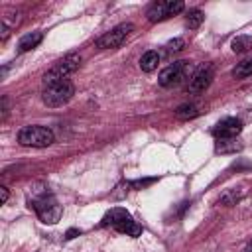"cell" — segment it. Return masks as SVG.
Returning <instances> with one entry per match:
<instances>
[{"label": "cell", "mask_w": 252, "mask_h": 252, "mask_svg": "<svg viewBox=\"0 0 252 252\" xmlns=\"http://www.w3.org/2000/svg\"><path fill=\"white\" fill-rule=\"evenodd\" d=\"M75 94V85L69 79H57V81H43L41 98L47 106H63L67 104Z\"/></svg>", "instance_id": "obj_1"}, {"label": "cell", "mask_w": 252, "mask_h": 252, "mask_svg": "<svg viewBox=\"0 0 252 252\" xmlns=\"http://www.w3.org/2000/svg\"><path fill=\"white\" fill-rule=\"evenodd\" d=\"M30 209L35 211V215L39 217L41 222L45 224H55L59 219H61V213H63V207L59 205V201L55 199V195L51 193H41L37 197H32L30 201Z\"/></svg>", "instance_id": "obj_2"}, {"label": "cell", "mask_w": 252, "mask_h": 252, "mask_svg": "<svg viewBox=\"0 0 252 252\" xmlns=\"http://www.w3.org/2000/svg\"><path fill=\"white\" fill-rule=\"evenodd\" d=\"M55 142V136L49 128L45 126H37V124H32V126H24L20 132H18V144L20 146H28V148H47Z\"/></svg>", "instance_id": "obj_3"}, {"label": "cell", "mask_w": 252, "mask_h": 252, "mask_svg": "<svg viewBox=\"0 0 252 252\" xmlns=\"http://www.w3.org/2000/svg\"><path fill=\"white\" fill-rule=\"evenodd\" d=\"M191 71H193V65H191L189 61H175V63L167 65V67L159 73L158 83H159V87H163V89H173V87L181 85L187 77L191 79Z\"/></svg>", "instance_id": "obj_4"}, {"label": "cell", "mask_w": 252, "mask_h": 252, "mask_svg": "<svg viewBox=\"0 0 252 252\" xmlns=\"http://www.w3.org/2000/svg\"><path fill=\"white\" fill-rule=\"evenodd\" d=\"M183 8H185V4L181 0H159V2H154L146 10V16L152 24H156V22H163V20L183 12Z\"/></svg>", "instance_id": "obj_5"}, {"label": "cell", "mask_w": 252, "mask_h": 252, "mask_svg": "<svg viewBox=\"0 0 252 252\" xmlns=\"http://www.w3.org/2000/svg\"><path fill=\"white\" fill-rule=\"evenodd\" d=\"M132 30H134V26L130 22L128 24H118L116 28H112L110 32H106L104 35H100L96 39V47L98 49H116L126 41V37L132 33Z\"/></svg>", "instance_id": "obj_6"}, {"label": "cell", "mask_w": 252, "mask_h": 252, "mask_svg": "<svg viewBox=\"0 0 252 252\" xmlns=\"http://www.w3.org/2000/svg\"><path fill=\"white\" fill-rule=\"evenodd\" d=\"M81 65V55L77 53H69L65 55L61 61H57L43 77V81H57V79H67L71 73H75Z\"/></svg>", "instance_id": "obj_7"}, {"label": "cell", "mask_w": 252, "mask_h": 252, "mask_svg": "<svg viewBox=\"0 0 252 252\" xmlns=\"http://www.w3.org/2000/svg\"><path fill=\"white\" fill-rule=\"evenodd\" d=\"M213 79H215V65L213 63H201L189 79V93H193V94L205 93V89H209Z\"/></svg>", "instance_id": "obj_8"}, {"label": "cell", "mask_w": 252, "mask_h": 252, "mask_svg": "<svg viewBox=\"0 0 252 252\" xmlns=\"http://www.w3.org/2000/svg\"><path fill=\"white\" fill-rule=\"evenodd\" d=\"M242 132V122L238 118H222L215 128H213V134L220 140V138H236L238 134Z\"/></svg>", "instance_id": "obj_9"}, {"label": "cell", "mask_w": 252, "mask_h": 252, "mask_svg": "<svg viewBox=\"0 0 252 252\" xmlns=\"http://www.w3.org/2000/svg\"><path fill=\"white\" fill-rule=\"evenodd\" d=\"M128 219H132V217H130V213H128L126 209H122V207H114V209H110V211L102 217L100 224H102V226H112V228H116L118 224H122V222L128 220Z\"/></svg>", "instance_id": "obj_10"}, {"label": "cell", "mask_w": 252, "mask_h": 252, "mask_svg": "<svg viewBox=\"0 0 252 252\" xmlns=\"http://www.w3.org/2000/svg\"><path fill=\"white\" fill-rule=\"evenodd\" d=\"M41 39H43V33H41V32L26 33V35H22V37H20V41H18V51H20V53H26V51H30V49L37 47Z\"/></svg>", "instance_id": "obj_11"}, {"label": "cell", "mask_w": 252, "mask_h": 252, "mask_svg": "<svg viewBox=\"0 0 252 252\" xmlns=\"http://www.w3.org/2000/svg\"><path fill=\"white\" fill-rule=\"evenodd\" d=\"M201 104H197V102H185V104H179L177 108H175V116L177 118H181V120H187V118H195V116H199L201 114Z\"/></svg>", "instance_id": "obj_12"}, {"label": "cell", "mask_w": 252, "mask_h": 252, "mask_svg": "<svg viewBox=\"0 0 252 252\" xmlns=\"http://www.w3.org/2000/svg\"><path fill=\"white\" fill-rule=\"evenodd\" d=\"M158 63H159V53L150 49L146 51L142 57H140V69L146 71V73H152L154 69H158Z\"/></svg>", "instance_id": "obj_13"}, {"label": "cell", "mask_w": 252, "mask_h": 252, "mask_svg": "<svg viewBox=\"0 0 252 252\" xmlns=\"http://www.w3.org/2000/svg\"><path fill=\"white\" fill-rule=\"evenodd\" d=\"M215 150H217L219 154L238 152V150H242V142H240V140H236V138H220V140H217Z\"/></svg>", "instance_id": "obj_14"}, {"label": "cell", "mask_w": 252, "mask_h": 252, "mask_svg": "<svg viewBox=\"0 0 252 252\" xmlns=\"http://www.w3.org/2000/svg\"><path fill=\"white\" fill-rule=\"evenodd\" d=\"M114 230H118V232H122V234H126V236H132V238H138V236L142 234V226H140L134 219L124 220V222H122V224H118Z\"/></svg>", "instance_id": "obj_15"}, {"label": "cell", "mask_w": 252, "mask_h": 252, "mask_svg": "<svg viewBox=\"0 0 252 252\" xmlns=\"http://www.w3.org/2000/svg\"><path fill=\"white\" fill-rule=\"evenodd\" d=\"M230 47H232L234 53H244V51L252 49V35H246V33H244V35H236V37L232 39Z\"/></svg>", "instance_id": "obj_16"}, {"label": "cell", "mask_w": 252, "mask_h": 252, "mask_svg": "<svg viewBox=\"0 0 252 252\" xmlns=\"http://www.w3.org/2000/svg\"><path fill=\"white\" fill-rule=\"evenodd\" d=\"M252 75V59H246V61H240L236 63V67L232 69V77L234 79H246Z\"/></svg>", "instance_id": "obj_17"}, {"label": "cell", "mask_w": 252, "mask_h": 252, "mask_svg": "<svg viewBox=\"0 0 252 252\" xmlns=\"http://www.w3.org/2000/svg\"><path fill=\"white\" fill-rule=\"evenodd\" d=\"M203 20H205V14L201 12V10H189V14H187V20H185V24H187V28L189 30H197L201 24H203Z\"/></svg>", "instance_id": "obj_18"}, {"label": "cell", "mask_w": 252, "mask_h": 252, "mask_svg": "<svg viewBox=\"0 0 252 252\" xmlns=\"http://www.w3.org/2000/svg\"><path fill=\"white\" fill-rule=\"evenodd\" d=\"M240 197H242V193H240V191L236 193V189H230V191H226V193H224V195L219 199V203H222V205L230 207V205H234V203H236Z\"/></svg>", "instance_id": "obj_19"}, {"label": "cell", "mask_w": 252, "mask_h": 252, "mask_svg": "<svg viewBox=\"0 0 252 252\" xmlns=\"http://www.w3.org/2000/svg\"><path fill=\"white\" fill-rule=\"evenodd\" d=\"M183 47H185V41H183L181 37H175V39H171V41L165 43V51H167V53H177V51H181Z\"/></svg>", "instance_id": "obj_20"}, {"label": "cell", "mask_w": 252, "mask_h": 252, "mask_svg": "<svg viewBox=\"0 0 252 252\" xmlns=\"http://www.w3.org/2000/svg\"><path fill=\"white\" fill-rule=\"evenodd\" d=\"M6 201H8V189L0 187V203H6Z\"/></svg>", "instance_id": "obj_21"}, {"label": "cell", "mask_w": 252, "mask_h": 252, "mask_svg": "<svg viewBox=\"0 0 252 252\" xmlns=\"http://www.w3.org/2000/svg\"><path fill=\"white\" fill-rule=\"evenodd\" d=\"M156 179H144V181H136V183H132L134 187H144V185H148V183H154Z\"/></svg>", "instance_id": "obj_22"}, {"label": "cell", "mask_w": 252, "mask_h": 252, "mask_svg": "<svg viewBox=\"0 0 252 252\" xmlns=\"http://www.w3.org/2000/svg\"><path fill=\"white\" fill-rule=\"evenodd\" d=\"M75 234H79V230H75V228H71V230H67V234H65V238H75Z\"/></svg>", "instance_id": "obj_23"}, {"label": "cell", "mask_w": 252, "mask_h": 252, "mask_svg": "<svg viewBox=\"0 0 252 252\" xmlns=\"http://www.w3.org/2000/svg\"><path fill=\"white\" fill-rule=\"evenodd\" d=\"M246 252H252V240L248 242V246H246Z\"/></svg>", "instance_id": "obj_24"}]
</instances>
